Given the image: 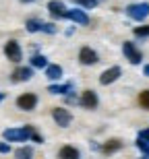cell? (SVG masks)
Here are the masks:
<instances>
[{
    "label": "cell",
    "instance_id": "6da1fadb",
    "mask_svg": "<svg viewBox=\"0 0 149 159\" xmlns=\"http://www.w3.org/2000/svg\"><path fill=\"white\" fill-rule=\"evenodd\" d=\"M31 130L33 126H23V128H8L4 130V139L11 143H25L31 139Z\"/></svg>",
    "mask_w": 149,
    "mask_h": 159
},
{
    "label": "cell",
    "instance_id": "7a4b0ae2",
    "mask_svg": "<svg viewBox=\"0 0 149 159\" xmlns=\"http://www.w3.org/2000/svg\"><path fill=\"white\" fill-rule=\"evenodd\" d=\"M126 15L133 21H145L149 15V2H137V4H128L126 6Z\"/></svg>",
    "mask_w": 149,
    "mask_h": 159
},
{
    "label": "cell",
    "instance_id": "3957f363",
    "mask_svg": "<svg viewBox=\"0 0 149 159\" xmlns=\"http://www.w3.org/2000/svg\"><path fill=\"white\" fill-rule=\"evenodd\" d=\"M122 52H124L126 60H128L131 64H141L143 54H141L137 48H135V43H133V41H124V43H122Z\"/></svg>",
    "mask_w": 149,
    "mask_h": 159
},
{
    "label": "cell",
    "instance_id": "277c9868",
    "mask_svg": "<svg viewBox=\"0 0 149 159\" xmlns=\"http://www.w3.org/2000/svg\"><path fill=\"white\" fill-rule=\"evenodd\" d=\"M79 62L85 64V66H91V64H97V62H100V56H97L95 50L83 46L81 50H79Z\"/></svg>",
    "mask_w": 149,
    "mask_h": 159
},
{
    "label": "cell",
    "instance_id": "5b68a950",
    "mask_svg": "<svg viewBox=\"0 0 149 159\" xmlns=\"http://www.w3.org/2000/svg\"><path fill=\"white\" fill-rule=\"evenodd\" d=\"M52 116H54V122L58 124L60 128H66V126H71L72 122V116L68 110H64V107H54L52 110Z\"/></svg>",
    "mask_w": 149,
    "mask_h": 159
},
{
    "label": "cell",
    "instance_id": "8992f818",
    "mask_svg": "<svg viewBox=\"0 0 149 159\" xmlns=\"http://www.w3.org/2000/svg\"><path fill=\"white\" fill-rule=\"evenodd\" d=\"M4 54L6 58L11 60V62H21V58H23V52H21V46H19L17 41H6L4 46Z\"/></svg>",
    "mask_w": 149,
    "mask_h": 159
},
{
    "label": "cell",
    "instance_id": "52a82bcc",
    "mask_svg": "<svg viewBox=\"0 0 149 159\" xmlns=\"http://www.w3.org/2000/svg\"><path fill=\"white\" fill-rule=\"evenodd\" d=\"M79 103H81L85 110H95L97 103H100V99H97L95 91L87 89V91H83V93H81V97H79Z\"/></svg>",
    "mask_w": 149,
    "mask_h": 159
},
{
    "label": "cell",
    "instance_id": "ba28073f",
    "mask_svg": "<svg viewBox=\"0 0 149 159\" xmlns=\"http://www.w3.org/2000/svg\"><path fill=\"white\" fill-rule=\"evenodd\" d=\"M17 106L21 107V110H25V112L35 110V106H37V95L35 93H23L17 99Z\"/></svg>",
    "mask_w": 149,
    "mask_h": 159
},
{
    "label": "cell",
    "instance_id": "9c48e42d",
    "mask_svg": "<svg viewBox=\"0 0 149 159\" xmlns=\"http://www.w3.org/2000/svg\"><path fill=\"white\" fill-rule=\"evenodd\" d=\"M66 8L64 2H60V0H50L48 2V12L52 15L54 19H66Z\"/></svg>",
    "mask_w": 149,
    "mask_h": 159
},
{
    "label": "cell",
    "instance_id": "30bf717a",
    "mask_svg": "<svg viewBox=\"0 0 149 159\" xmlns=\"http://www.w3.org/2000/svg\"><path fill=\"white\" fill-rule=\"evenodd\" d=\"M120 75H122L120 66H112V68H108V70H104L100 75V83H101V85H110V83H114Z\"/></svg>",
    "mask_w": 149,
    "mask_h": 159
},
{
    "label": "cell",
    "instance_id": "8fae6325",
    "mask_svg": "<svg viewBox=\"0 0 149 159\" xmlns=\"http://www.w3.org/2000/svg\"><path fill=\"white\" fill-rule=\"evenodd\" d=\"M31 77H33V70H31L29 66H21V68H17L11 75V81L12 83H25V81H29Z\"/></svg>",
    "mask_w": 149,
    "mask_h": 159
},
{
    "label": "cell",
    "instance_id": "7c38bea8",
    "mask_svg": "<svg viewBox=\"0 0 149 159\" xmlns=\"http://www.w3.org/2000/svg\"><path fill=\"white\" fill-rule=\"evenodd\" d=\"M66 19H71V21H75V23H79V25H87L89 23L87 12L81 11V8H71V11H66Z\"/></svg>",
    "mask_w": 149,
    "mask_h": 159
},
{
    "label": "cell",
    "instance_id": "4fadbf2b",
    "mask_svg": "<svg viewBox=\"0 0 149 159\" xmlns=\"http://www.w3.org/2000/svg\"><path fill=\"white\" fill-rule=\"evenodd\" d=\"M46 77L50 81H58V79H62V68L58 64H48L46 66Z\"/></svg>",
    "mask_w": 149,
    "mask_h": 159
},
{
    "label": "cell",
    "instance_id": "5bb4252c",
    "mask_svg": "<svg viewBox=\"0 0 149 159\" xmlns=\"http://www.w3.org/2000/svg\"><path fill=\"white\" fill-rule=\"evenodd\" d=\"M120 147H122V143H120L118 139H112V141H108L106 145L101 147V153L104 155H112V153H116Z\"/></svg>",
    "mask_w": 149,
    "mask_h": 159
},
{
    "label": "cell",
    "instance_id": "9a60e30c",
    "mask_svg": "<svg viewBox=\"0 0 149 159\" xmlns=\"http://www.w3.org/2000/svg\"><path fill=\"white\" fill-rule=\"evenodd\" d=\"M79 155H81V153H79L77 149H75V147H68V145H66V147H62L58 151V157L60 159H79Z\"/></svg>",
    "mask_w": 149,
    "mask_h": 159
},
{
    "label": "cell",
    "instance_id": "2e32d148",
    "mask_svg": "<svg viewBox=\"0 0 149 159\" xmlns=\"http://www.w3.org/2000/svg\"><path fill=\"white\" fill-rule=\"evenodd\" d=\"M68 91H72L71 83H66V85H50L48 87V93H52V95H66Z\"/></svg>",
    "mask_w": 149,
    "mask_h": 159
},
{
    "label": "cell",
    "instance_id": "e0dca14e",
    "mask_svg": "<svg viewBox=\"0 0 149 159\" xmlns=\"http://www.w3.org/2000/svg\"><path fill=\"white\" fill-rule=\"evenodd\" d=\"M31 66H35V68H46V66H48V58L42 56V54H33V56H31Z\"/></svg>",
    "mask_w": 149,
    "mask_h": 159
},
{
    "label": "cell",
    "instance_id": "ac0fdd59",
    "mask_svg": "<svg viewBox=\"0 0 149 159\" xmlns=\"http://www.w3.org/2000/svg\"><path fill=\"white\" fill-rule=\"evenodd\" d=\"M25 29L29 31V33L42 31V21H37V19H27V23H25Z\"/></svg>",
    "mask_w": 149,
    "mask_h": 159
},
{
    "label": "cell",
    "instance_id": "d6986e66",
    "mask_svg": "<svg viewBox=\"0 0 149 159\" xmlns=\"http://www.w3.org/2000/svg\"><path fill=\"white\" fill-rule=\"evenodd\" d=\"M137 147H139V151H141L145 157H149V141H147V139L137 136Z\"/></svg>",
    "mask_w": 149,
    "mask_h": 159
},
{
    "label": "cell",
    "instance_id": "ffe728a7",
    "mask_svg": "<svg viewBox=\"0 0 149 159\" xmlns=\"http://www.w3.org/2000/svg\"><path fill=\"white\" fill-rule=\"evenodd\" d=\"M31 155H33V149L31 147H21L15 151V157H19V159H29Z\"/></svg>",
    "mask_w": 149,
    "mask_h": 159
},
{
    "label": "cell",
    "instance_id": "44dd1931",
    "mask_svg": "<svg viewBox=\"0 0 149 159\" xmlns=\"http://www.w3.org/2000/svg\"><path fill=\"white\" fill-rule=\"evenodd\" d=\"M75 4L79 6H83V8H93V6H97L101 2V0H72Z\"/></svg>",
    "mask_w": 149,
    "mask_h": 159
},
{
    "label": "cell",
    "instance_id": "7402d4cb",
    "mask_svg": "<svg viewBox=\"0 0 149 159\" xmlns=\"http://www.w3.org/2000/svg\"><path fill=\"white\" fill-rule=\"evenodd\" d=\"M139 103H141V107L149 110V89H145V91L139 93Z\"/></svg>",
    "mask_w": 149,
    "mask_h": 159
},
{
    "label": "cell",
    "instance_id": "603a6c76",
    "mask_svg": "<svg viewBox=\"0 0 149 159\" xmlns=\"http://www.w3.org/2000/svg\"><path fill=\"white\" fill-rule=\"evenodd\" d=\"M42 31H44V33H50V35H54L58 29H56V25H54V23H42Z\"/></svg>",
    "mask_w": 149,
    "mask_h": 159
},
{
    "label": "cell",
    "instance_id": "cb8c5ba5",
    "mask_svg": "<svg viewBox=\"0 0 149 159\" xmlns=\"http://www.w3.org/2000/svg\"><path fill=\"white\" fill-rule=\"evenodd\" d=\"M135 35L137 37H149V25H145V27H135Z\"/></svg>",
    "mask_w": 149,
    "mask_h": 159
},
{
    "label": "cell",
    "instance_id": "d4e9b609",
    "mask_svg": "<svg viewBox=\"0 0 149 159\" xmlns=\"http://www.w3.org/2000/svg\"><path fill=\"white\" fill-rule=\"evenodd\" d=\"M64 101H66V103H79V99H77V97H75V95L71 93V91H68V95L64 97Z\"/></svg>",
    "mask_w": 149,
    "mask_h": 159
},
{
    "label": "cell",
    "instance_id": "484cf974",
    "mask_svg": "<svg viewBox=\"0 0 149 159\" xmlns=\"http://www.w3.org/2000/svg\"><path fill=\"white\" fill-rule=\"evenodd\" d=\"M8 151H11V147L6 143H0V153H8Z\"/></svg>",
    "mask_w": 149,
    "mask_h": 159
},
{
    "label": "cell",
    "instance_id": "4316f807",
    "mask_svg": "<svg viewBox=\"0 0 149 159\" xmlns=\"http://www.w3.org/2000/svg\"><path fill=\"white\" fill-rule=\"evenodd\" d=\"M139 136H143V139H147V141H149V128L141 130V132H139Z\"/></svg>",
    "mask_w": 149,
    "mask_h": 159
},
{
    "label": "cell",
    "instance_id": "83f0119b",
    "mask_svg": "<svg viewBox=\"0 0 149 159\" xmlns=\"http://www.w3.org/2000/svg\"><path fill=\"white\" fill-rule=\"evenodd\" d=\"M143 75H145V77H149V64H147V66L143 68Z\"/></svg>",
    "mask_w": 149,
    "mask_h": 159
},
{
    "label": "cell",
    "instance_id": "f1b7e54d",
    "mask_svg": "<svg viewBox=\"0 0 149 159\" xmlns=\"http://www.w3.org/2000/svg\"><path fill=\"white\" fill-rule=\"evenodd\" d=\"M4 97H6V93H0V101H4Z\"/></svg>",
    "mask_w": 149,
    "mask_h": 159
}]
</instances>
